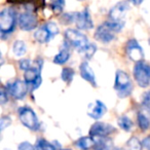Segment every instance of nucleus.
I'll list each match as a JSON object with an SVG mask.
<instances>
[{
	"mask_svg": "<svg viewBox=\"0 0 150 150\" xmlns=\"http://www.w3.org/2000/svg\"><path fill=\"white\" fill-rule=\"evenodd\" d=\"M13 52L18 57L24 56L27 52V46L22 40H17L13 45Z\"/></svg>",
	"mask_w": 150,
	"mask_h": 150,
	"instance_id": "nucleus-19",
	"label": "nucleus"
},
{
	"mask_svg": "<svg viewBox=\"0 0 150 150\" xmlns=\"http://www.w3.org/2000/svg\"><path fill=\"white\" fill-rule=\"evenodd\" d=\"M6 88L7 92L11 94V96L17 100H22L27 94L26 82H23L21 80H15L13 82H9L6 84Z\"/></svg>",
	"mask_w": 150,
	"mask_h": 150,
	"instance_id": "nucleus-8",
	"label": "nucleus"
},
{
	"mask_svg": "<svg viewBox=\"0 0 150 150\" xmlns=\"http://www.w3.org/2000/svg\"><path fill=\"white\" fill-rule=\"evenodd\" d=\"M134 77L141 88H146L150 83V65L145 62L136 63L134 68Z\"/></svg>",
	"mask_w": 150,
	"mask_h": 150,
	"instance_id": "nucleus-4",
	"label": "nucleus"
},
{
	"mask_svg": "<svg viewBox=\"0 0 150 150\" xmlns=\"http://www.w3.org/2000/svg\"><path fill=\"white\" fill-rule=\"evenodd\" d=\"M76 17H77V13H69L63 16L62 21L64 23H72L76 21Z\"/></svg>",
	"mask_w": 150,
	"mask_h": 150,
	"instance_id": "nucleus-28",
	"label": "nucleus"
},
{
	"mask_svg": "<svg viewBox=\"0 0 150 150\" xmlns=\"http://www.w3.org/2000/svg\"><path fill=\"white\" fill-rule=\"evenodd\" d=\"M98 139L95 140V150H119L112 144L111 139L108 138H101V137H95Z\"/></svg>",
	"mask_w": 150,
	"mask_h": 150,
	"instance_id": "nucleus-15",
	"label": "nucleus"
},
{
	"mask_svg": "<svg viewBox=\"0 0 150 150\" xmlns=\"http://www.w3.org/2000/svg\"><path fill=\"white\" fill-rule=\"evenodd\" d=\"M19 117L21 122L23 123L25 127H27L28 129H32V131H37L39 129V121L36 116L35 112L32 110L30 107L25 106L21 107L19 109Z\"/></svg>",
	"mask_w": 150,
	"mask_h": 150,
	"instance_id": "nucleus-3",
	"label": "nucleus"
},
{
	"mask_svg": "<svg viewBox=\"0 0 150 150\" xmlns=\"http://www.w3.org/2000/svg\"><path fill=\"white\" fill-rule=\"evenodd\" d=\"M143 145L147 150H150V136L147 138H145V140L143 141Z\"/></svg>",
	"mask_w": 150,
	"mask_h": 150,
	"instance_id": "nucleus-34",
	"label": "nucleus"
},
{
	"mask_svg": "<svg viewBox=\"0 0 150 150\" xmlns=\"http://www.w3.org/2000/svg\"><path fill=\"white\" fill-rule=\"evenodd\" d=\"M107 108L101 101H94L93 103H91L88 105V114L90 117L94 119H99L106 113Z\"/></svg>",
	"mask_w": 150,
	"mask_h": 150,
	"instance_id": "nucleus-13",
	"label": "nucleus"
},
{
	"mask_svg": "<svg viewBox=\"0 0 150 150\" xmlns=\"http://www.w3.org/2000/svg\"><path fill=\"white\" fill-rule=\"evenodd\" d=\"M19 25L24 31H31L37 26V18L31 11H25L20 15Z\"/></svg>",
	"mask_w": 150,
	"mask_h": 150,
	"instance_id": "nucleus-10",
	"label": "nucleus"
},
{
	"mask_svg": "<svg viewBox=\"0 0 150 150\" xmlns=\"http://www.w3.org/2000/svg\"><path fill=\"white\" fill-rule=\"evenodd\" d=\"M118 125L125 132H129L133 127V121L127 116V115H122L118 118V121H117Z\"/></svg>",
	"mask_w": 150,
	"mask_h": 150,
	"instance_id": "nucleus-20",
	"label": "nucleus"
},
{
	"mask_svg": "<svg viewBox=\"0 0 150 150\" xmlns=\"http://www.w3.org/2000/svg\"><path fill=\"white\" fill-rule=\"evenodd\" d=\"M45 27L46 29H47V31L50 32V36H54L57 35V34L59 33V28L58 26L56 25V23H54V22H50V23H46L45 24Z\"/></svg>",
	"mask_w": 150,
	"mask_h": 150,
	"instance_id": "nucleus-26",
	"label": "nucleus"
},
{
	"mask_svg": "<svg viewBox=\"0 0 150 150\" xmlns=\"http://www.w3.org/2000/svg\"><path fill=\"white\" fill-rule=\"evenodd\" d=\"M35 149L36 150H56L57 148L54 147L52 143L46 141L45 139H38L35 144Z\"/></svg>",
	"mask_w": 150,
	"mask_h": 150,
	"instance_id": "nucleus-22",
	"label": "nucleus"
},
{
	"mask_svg": "<svg viewBox=\"0 0 150 150\" xmlns=\"http://www.w3.org/2000/svg\"><path fill=\"white\" fill-rule=\"evenodd\" d=\"M69 58H70V50H69V47L67 46V44L64 43V46L60 50V52L54 58V62L56 64L62 65L64 63H66L69 60Z\"/></svg>",
	"mask_w": 150,
	"mask_h": 150,
	"instance_id": "nucleus-16",
	"label": "nucleus"
},
{
	"mask_svg": "<svg viewBox=\"0 0 150 150\" xmlns=\"http://www.w3.org/2000/svg\"><path fill=\"white\" fill-rule=\"evenodd\" d=\"M76 146L82 150H88L95 147V139L93 137H82L76 141Z\"/></svg>",
	"mask_w": 150,
	"mask_h": 150,
	"instance_id": "nucleus-18",
	"label": "nucleus"
},
{
	"mask_svg": "<svg viewBox=\"0 0 150 150\" xmlns=\"http://www.w3.org/2000/svg\"><path fill=\"white\" fill-rule=\"evenodd\" d=\"M65 38L68 41V43L77 47L82 52L86 50V48L90 44L88 42V38L86 37V35L74 29H67L65 31Z\"/></svg>",
	"mask_w": 150,
	"mask_h": 150,
	"instance_id": "nucleus-5",
	"label": "nucleus"
},
{
	"mask_svg": "<svg viewBox=\"0 0 150 150\" xmlns=\"http://www.w3.org/2000/svg\"><path fill=\"white\" fill-rule=\"evenodd\" d=\"M18 150H36V149H35V146H33L29 142H23V143H21L19 145Z\"/></svg>",
	"mask_w": 150,
	"mask_h": 150,
	"instance_id": "nucleus-32",
	"label": "nucleus"
},
{
	"mask_svg": "<svg viewBox=\"0 0 150 150\" xmlns=\"http://www.w3.org/2000/svg\"><path fill=\"white\" fill-rule=\"evenodd\" d=\"M11 119L8 116H3L1 118V120H0V129L3 131L6 127L11 125Z\"/></svg>",
	"mask_w": 150,
	"mask_h": 150,
	"instance_id": "nucleus-31",
	"label": "nucleus"
},
{
	"mask_svg": "<svg viewBox=\"0 0 150 150\" xmlns=\"http://www.w3.org/2000/svg\"><path fill=\"white\" fill-rule=\"evenodd\" d=\"M80 75L83 79H86V81H88L90 83H92L94 86H96V78H95V73L93 71V69L90 67L88 62H82L80 64Z\"/></svg>",
	"mask_w": 150,
	"mask_h": 150,
	"instance_id": "nucleus-14",
	"label": "nucleus"
},
{
	"mask_svg": "<svg viewBox=\"0 0 150 150\" xmlns=\"http://www.w3.org/2000/svg\"><path fill=\"white\" fill-rule=\"evenodd\" d=\"M115 32L110 28V26L108 25L107 22H105L104 24L98 27L96 33H95V38L99 41L103 42V43H109L110 41H112L115 37Z\"/></svg>",
	"mask_w": 150,
	"mask_h": 150,
	"instance_id": "nucleus-9",
	"label": "nucleus"
},
{
	"mask_svg": "<svg viewBox=\"0 0 150 150\" xmlns=\"http://www.w3.org/2000/svg\"><path fill=\"white\" fill-rule=\"evenodd\" d=\"M76 26L79 29L88 30L93 28V21L91 18V13L88 11V8H84L81 13H77V17H76Z\"/></svg>",
	"mask_w": 150,
	"mask_h": 150,
	"instance_id": "nucleus-12",
	"label": "nucleus"
},
{
	"mask_svg": "<svg viewBox=\"0 0 150 150\" xmlns=\"http://www.w3.org/2000/svg\"><path fill=\"white\" fill-rule=\"evenodd\" d=\"M16 26V11L13 7H5L0 13V32L4 36L13 32Z\"/></svg>",
	"mask_w": 150,
	"mask_h": 150,
	"instance_id": "nucleus-1",
	"label": "nucleus"
},
{
	"mask_svg": "<svg viewBox=\"0 0 150 150\" xmlns=\"http://www.w3.org/2000/svg\"><path fill=\"white\" fill-rule=\"evenodd\" d=\"M64 5H65V1H62V0H58V1H54L52 3V11H54V13H61L64 8Z\"/></svg>",
	"mask_w": 150,
	"mask_h": 150,
	"instance_id": "nucleus-25",
	"label": "nucleus"
},
{
	"mask_svg": "<svg viewBox=\"0 0 150 150\" xmlns=\"http://www.w3.org/2000/svg\"><path fill=\"white\" fill-rule=\"evenodd\" d=\"M74 77V70L72 68H64L62 71V79L70 83Z\"/></svg>",
	"mask_w": 150,
	"mask_h": 150,
	"instance_id": "nucleus-24",
	"label": "nucleus"
},
{
	"mask_svg": "<svg viewBox=\"0 0 150 150\" xmlns=\"http://www.w3.org/2000/svg\"><path fill=\"white\" fill-rule=\"evenodd\" d=\"M63 150H69V149H63Z\"/></svg>",
	"mask_w": 150,
	"mask_h": 150,
	"instance_id": "nucleus-35",
	"label": "nucleus"
},
{
	"mask_svg": "<svg viewBox=\"0 0 150 150\" xmlns=\"http://www.w3.org/2000/svg\"><path fill=\"white\" fill-rule=\"evenodd\" d=\"M34 37H35V39L37 40L39 43H45V42H47L48 40L52 38V36H50V32L47 31L45 25H44L43 27L39 28V29L35 32Z\"/></svg>",
	"mask_w": 150,
	"mask_h": 150,
	"instance_id": "nucleus-17",
	"label": "nucleus"
},
{
	"mask_svg": "<svg viewBox=\"0 0 150 150\" xmlns=\"http://www.w3.org/2000/svg\"><path fill=\"white\" fill-rule=\"evenodd\" d=\"M129 9V4L127 2H119L117 3L115 6L111 8L110 13H109V17H110V21L116 22V23H123L122 19L125 17V13Z\"/></svg>",
	"mask_w": 150,
	"mask_h": 150,
	"instance_id": "nucleus-11",
	"label": "nucleus"
},
{
	"mask_svg": "<svg viewBox=\"0 0 150 150\" xmlns=\"http://www.w3.org/2000/svg\"><path fill=\"white\" fill-rule=\"evenodd\" d=\"M96 45H95L94 43H90L88 44V46L86 48V50L83 52L84 56H86V59H91L93 57V54H95V52H96Z\"/></svg>",
	"mask_w": 150,
	"mask_h": 150,
	"instance_id": "nucleus-27",
	"label": "nucleus"
},
{
	"mask_svg": "<svg viewBox=\"0 0 150 150\" xmlns=\"http://www.w3.org/2000/svg\"><path fill=\"white\" fill-rule=\"evenodd\" d=\"M143 107L150 113V91L145 93L143 96Z\"/></svg>",
	"mask_w": 150,
	"mask_h": 150,
	"instance_id": "nucleus-30",
	"label": "nucleus"
},
{
	"mask_svg": "<svg viewBox=\"0 0 150 150\" xmlns=\"http://www.w3.org/2000/svg\"><path fill=\"white\" fill-rule=\"evenodd\" d=\"M114 88L117 92V95L120 98H125L129 96L133 90V84L131 82L129 75L121 70H118L115 75Z\"/></svg>",
	"mask_w": 150,
	"mask_h": 150,
	"instance_id": "nucleus-2",
	"label": "nucleus"
},
{
	"mask_svg": "<svg viewBox=\"0 0 150 150\" xmlns=\"http://www.w3.org/2000/svg\"><path fill=\"white\" fill-rule=\"evenodd\" d=\"M7 101V95H6V91L4 88H1V92H0V103L1 104H4Z\"/></svg>",
	"mask_w": 150,
	"mask_h": 150,
	"instance_id": "nucleus-33",
	"label": "nucleus"
},
{
	"mask_svg": "<svg viewBox=\"0 0 150 150\" xmlns=\"http://www.w3.org/2000/svg\"><path fill=\"white\" fill-rule=\"evenodd\" d=\"M116 132L113 125L105 122H95L90 129V135L91 137H101L105 138L110 134Z\"/></svg>",
	"mask_w": 150,
	"mask_h": 150,
	"instance_id": "nucleus-7",
	"label": "nucleus"
},
{
	"mask_svg": "<svg viewBox=\"0 0 150 150\" xmlns=\"http://www.w3.org/2000/svg\"><path fill=\"white\" fill-rule=\"evenodd\" d=\"M138 125L139 127L142 129V131H147L148 129L150 127V120L145 114H143L142 112H140L138 114Z\"/></svg>",
	"mask_w": 150,
	"mask_h": 150,
	"instance_id": "nucleus-23",
	"label": "nucleus"
},
{
	"mask_svg": "<svg viewBox=\"0 0 150 150\" xmlns=\"http://www.w3.org/2000/svg\"><path fill=\"white\" fill-rule=\"evenodd\" d=\"M19 65H20V69L24 70L25 72L27 70H29V69L32 68L31 61H30L29 59H23V60H21V61H20V63H19Z\"/></svg>",
	"mask_w": 150,
	"mask_h": 150,
	"instance_id": "nucleus-29",
	"label": "nucleus"
},
{
	"mask_svg": "<svg viewBox=\"0 0 150 150\" xmlns=\"http://www.w3.org/2000/svg\"><path fill=\"white\" fill-rule=\"evenodd\" d=\"M125 52H127L129 58L136 63L142 62V59L144 58L143 50H142L141 45L138 43L137 40L135 39H131L127 41V45H125Z\"/></svg>",
	"mask_w": 150,
	"mask_h": 150,
	"instance_id": "nucleus-6",
	"label": "nucleus"
},
{
	"mask_svg": "<svg viewBox=\"0 0 150 150\" xmlns=\"http://www.w3.org/2000/svg\"><path fill=\"white\" fill-rule=\"evenodd\" d=\"M125 150H142V144L138 138L132 137L125 144Z\"/></svg>",
	"mask_w": 150,
	"mask_h": 150,
	"instance_id": "nucleus-21",
	"label": "nucleus"
}]
</instances>
